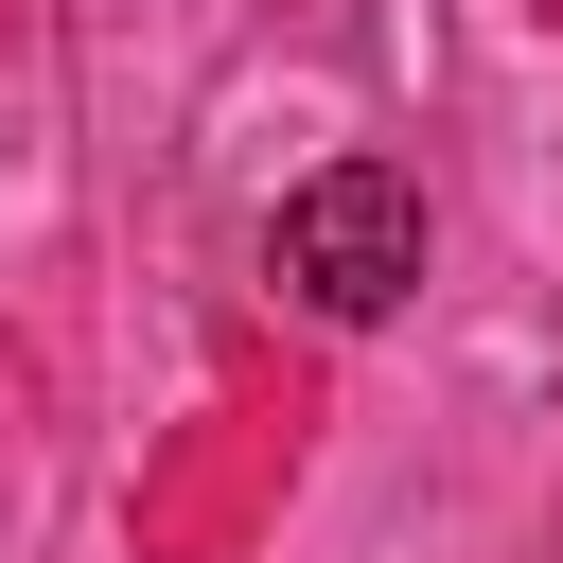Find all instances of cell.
Returning <instances> with one entry per match:
<instances>
[{"instance_id":"6da1fadb","label":"cell","mask_w":563,"mask_h":563,"mask_svg":"<svg viewBox=\"0 0 563 563\" xmlns=\"http://www.w3.org/2000/svg\"><path fill=\"white\" fill-rule=\"evenodd\" d=\"M264 282H282L299 317L369 334V317L422 282V176H405V158H334V176H299L282 229H264Z\"/></svg>"}]
</instances>
